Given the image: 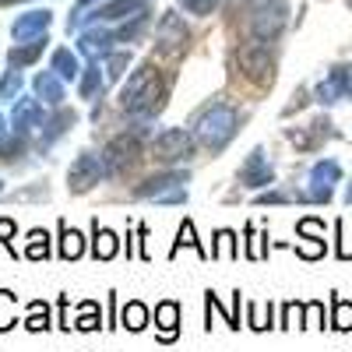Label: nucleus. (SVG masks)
Instances as JSON below:
<instances>
[{
  "label": "nucleus",
  "instance_id": "1",
  "mask_svg": "<svg viewBox=\"0 0 352 352\" xmlns=\"http://www.w3.org/2000/svg\"><path fill=\"white\" fill-rule=\"evenodd\" d=\"M162 99H166V81H162V74L155 71V64H141V67L127 78L124 92H120L124 113L141 116V120L155 116V113L162 109Z\"/></svg>",
  "mask_w": 352,
  "mask_h": 352
},
{
  "label": "nucleus",
  "instance_id": "2",
  "mask_svg": "<svg viewBox=\"0 0 352 352\" xmlns=\"http://www.w3.org/2000/svg\"><path fill=\"white\" fill-rule=\"evenodd\" d=\"M236 131H240V113L232 109V106H226V102H215V106H208V109H201L197 124H194L197 141H201L208 152H222Z\"/></svg>",
  "mask_w": 352,
  "mask_h": 352
},
{
  "label": "nucleus",
  "instance_id": "3",
  "mask_svg": "<svg viewBox=\"0 0 352 352\" xmlns=\"http://www.w3.org/2000/svg\"><path fill=\"white\" fill-rule=\"evenodd\" d=\"M190 173L187 169H173V173H159L152 180H144L134 187V197L144 201H159V204H187V184Z\"/></svg>",
  "mask_w": 352,
  "mask_h": 352
},
{
  "label": "nucleus",
  "instance_id": "4",
  "mask_svg": "<svg viewBox=\"0 0 352 352\" xmlns=\"http://www.w3.org/2000/svg\"><path fill=\"white\" fill-rule=\"evenodd\" d=\"M109 176H113V169H109L106 155H96V152H81V155L74 159L71 173H67V187H71L74 194H85V190H92L96 184L109 180Z\"/></svg>",
  "mask_w": 352,
  "mask_h": 352
},
{
  "label": "nucleus",
  "instance_id": "5",
  "mask_svg": "<svg viewBox=\"0 0 352 352\" xmlns=\"http://www.w3.org/2000/svg\"><path fill=\"white\" fill-rule=\"evenodd\" d=\"M285 21H289V4H285V0H268V4H261V8L254 11L250 32H254V39H261V43H272V39H278V32L285 28Z\"/></svg>",
  "mask_w": 352,
  "mask_h": 352
},
{
  "label": "nucleus",
  "instance_id": "6",
  "mask_svg": "<svg viewBox=\"0 0 352 352\" xmlns=\"http://www.w3.org/2000/svg\"><path fill=\"white\" fill-rule=\"evenodd\" d=\"M310 190H307V201H314V204H328L331 201V194H335V187L342 184V166L335 162V159H324V162H317L314 169H310Z\"/></svg>",
  "mask_w": 352,
  "mask_h": 352
},
{
  "label": "nucleus",
  "instance_id": "7",
  "mask_svg": "<svg viewBox=\"0 0 352 352\" xmlns=\"http://www.w3.org/2000/svg\"><path fill=\"white\" fill-rule=\"evenodd\" d=\"M152 152H155L159 162H180V159H187L194 152V138L184 127H169V131H162L152 141Z\"/></svg>",
  "mask_w": 352,
  "mask_h": 352
},
{
  "label": "nucleus",
  "instance_id": "8",
  "mask_svg": "<svg viewBox=\"0 0 352 352\" xmlns=\"http://www.w3.org/2000/svg\"><path fill=\"white\" fill-rule=\"evenodd\" d=\"M240 71H243L250 81H257V85L272 81V56H268V43H261V39L247 43V46L240 50Z\"/></svg>",
  "mask_w": 352,
  "mask_h": 352
},
{
  "label": "nucleus",
  "instance_id": "9",
  "mask_svg": "<svg viewBox=\"0 0 352 352\" xmlns=\"http://www.w3.org/2000/svg\"><path fill=\"white\" fill-rule=\"evenodd\" d=\"M314 96L320 106H335L352 96V67H331V74L314 88Z\"/></svg>",
  "mask_w": 352,
  "mask_h": 352
},
{
  "label": "nucleus",
  "instance_id": "10",
  "mask_svg": "<svg viewBox=\"0 0 352 352\" xmlns=\"http://www.w3.org/2000/svg\"><path fill=\"white\" fill-rule=\"evenodd\" d=\"M240 184L250 187V190H261V187H272L275 184V169H272L268 155H264V148H254L247 155V162L240 166Z\"/></svg>",
  "mask_w": 352,
  "mask_h": 352
},
{
  "label": "nucleus",
  "instance_id": "11",
  "mask_svg": "<svg viewBox=\"0 0 352 352\" xmlns=\"http://www.w3.org/2000/svg\"><path fill=\"white\" fill-rule=\"evenodd\" d=\"M138 14H148V0H113V4H102L96 14H78L74 21H67V28H81L88 18L120 21V18H138Z\"/></svg>",
  "mask_w": 352,
  "mask_h": 352
},
{
  "label": "nucleus",
  "instance_id": "12",
  "mask_svg": "<svg viewBox=\"0 0 352 352\" xmlns=\"http://www.w3.org/2000/svg\"><path fill=\"white\" fill-rule=\"evenodd\" d=\"M335 134H338L335 124L320 116V120H310L307 127H292V131H289V141L296 144L300 152H314V148H320V144H324L328 138H335Z\"/></svg>",
  "mask_w": 352,
  "mask_h": 352
},
{
  "label": "nucleus",
  "instance_id": "13",
  "mask_svg": "<svg viewBox=\"0 0 352 352\" xmlns=\"http://www.w3.org/2000/svg\"><path fill=\"white\" fill-rule=\"evenodd\" d=\"M141 134L138 131H131V134H120L116 141H109V148H106V162H109V169L113 173H120V169H127V166H134L138 162V155H141V141H138Z\"/></svg>",
  "mask_w": 352,
  "mask_h": 352
},
{
  "label": "nucleus",
  "instance_id": "14",
  "mask_svg": "<svg viewBox=\"0 0 352 352\" xmlns=\"http://www.w3.org/2000/svg\"><path fill=\"white\" fill-rule=\"evenodd\" d=\"M50 116L43 113V102L32 99V96H18L14 99V113H11V127L14 131H32V127H43Z\"/></svg>",
  "mask_w": 352,
  "mask_h": 352
},
{
  "label": "nucleus",
  "instance_id": "15",
  "mask_svg": "<svg viewBox=\"0 0 352 352\" xmlns=\"http://www.w3.org/2000/svg\"><path fill=\"white\" fill-rule=\"evenodd\" d=\"M50 21H53L50 11H28V14H21V18L11 25V36H14L18 43H32V39L46 36Z\"/></svg>",
  "mask_w": 352,
  "mask_h": 352
},
{
  "label": "nucleus",
  "instance_id": "16",
  "mask_svg": "<svg viewBox=\"0 0 352 352\" xmlns=\"http://www.w3.org/2000/svg\"><path fill=\"white\" fill-rule=\"evenodd\" d=\"M113 43H116V36L109 32V28H85L81 39H78V50L85 56H92V60H99V56L113 53Z\"/></svg>",
  "mask_w": 352,
  "mask_h": 352
},
{
  "label": "nucleus",
  "instance_id": "17",
  "mask_svg": "<svg viewBox=\"0 0 352 352\" xmlns=\"http://www.w3.org/2000/svg\"><path fill=\"white\" fill-rule=\"evenodd\" d=\"M60 81H64V78L50 67V71H39V74L32 78V88H36V96H39L43 102L64 106V85H60Z\"/></svg>",
  "mask_w": 352,
  "mask_h": 352
},
{
  "label": "nucleus",
  "instance_id": "18",
  "mask_svg": "<svg viewBox=\"0 0 352 352\" xmlns=\"http://www.w3.org/2000/svg\"><path fill=\"white\" fill-rule=\"evenodd\" d=\"M155 324H159V338L162 342H173L176 335H180V303H159L155 307Z\"/></svg>",
  "mask_w": 352,
  "mask_h": 352
},
{
  "label": "nucleus",
  "instance_id": "19",
  "mask_svg": "<svg viewBox=\"0 0 352 352\" xmlns=\"http://www.w3.org/2000/svg\"><path fill=\"white\" fill-rule=\"evenodd\" d=\"M74 124H78V113H74V109H64V106H56V113L43 124V144H53L56 138H64Z\"/></svg>",
  "mask_w": 352,
  "mask_h": 352
},
{
  "label": "nucleus",
  "instance_id": "20",
  "mask_svg": "<svg viewBox=\"0 0 352 352\" xmlns=\"http://www.w3.org/2000/svg\"><path fill=\"white\" fill-rule=\"evenodd\" d=\"M184 43H187L184 21L176 18V14H162V21H159V46L162 50H180Z\"/></svg>",
  "mask_w": 352,
  "mask_h": 352
},
{
  "label": "nucleus",
  "instance_id": "21",
  "mask_svg": "<svg viewBox=\"0 0 352 352\" xmlns=\"http://www.w3.org/2000/svg\"><path fill=\"white\" fill-rule=\"evenodd\" d=\"M116 250H120V236H116L113 229L99 226V219H96V232H92V254H96V261H113Z\"/></svg>",
  "mask_w": 352,
  "mask_h": 352
},
{
  "label": "nucleus",
  "instance_id": "22",
  "mask_svg": "<svg viewBox=\"0 0 352 352\" xmlns=\"http://www.w3.org/2000/svg\"><path fill=\"white\" fill-rule=\"evenodd\" d=\"M46 43H50L46 36H39V39H32V43H21V46L14 43V50L8 53L11 67H18V71H21V67H28V64H36V60H39V53L46 50Z\"/></svg>",
  "mask_w": 352,
  "mask_h": 352
},
{
  "label": "nucleus",
  "instance_id": "23",
  "mask_svg": "<svg viewBox=\"0 0 352 352\" xmlns=\"http://www.w3.org/2000/svg\"><path fill=\"white\" fill-rule=\"evenodd\" d=\"M85 254V236L78 229H71L67 222H60V257L64 261H78Z\"/></svg>",
  "mask_w": 352,
  "mask_h": 352
},
{
  "label": "nucleus",
  "instance_id": "24",
  "mask_svg": "<svg viewBox=\"0 0 352 352\" xmlns=\"http://www.w3.org/2000/svg\"><path fill=\"white\" fill-rule=\"evenodd\" d=\"M50 67H53L56 74H60L64 81H74V78H81V71H85V67L78 64V56H74L71 50H56V53H53V64H50Z\"/></svg>",
  "mask_w": 352,
  "mask_h": 352
},
{
  "label": "nucleus",
  "instance_id": "25",
  "mask_svg": "<svg viewBox=\"0 0 352 352\" xmlns=\"http://www.w3.org/2000/svg\"><path fill=\"white\" fill-rule=\"evenodd\" d=\"M212 257H222V261H236V257H240V247H236V232H232V229H219V232H215V247H212Z\"/></svg>",
  "mask_w": 352,
  "mask_h": 352
},
{
  "label": "nucleus",
  "instance_id": "26",
  "mask_svg": "<svg viewBox=\"0 0 352 352\" xmlns=\"http://www.w3.org/2000/svg\"><path fill=\"white\" fill-rule=\"evenodd\" d=\"M28 148V131H14V138L0 141V162H18Z\"/></svg>",
  "mask_w": 352,
  "mask_h": 352
},
{
  "label": "nucleus",
  "instance_id": "27",
  "mask_svg": "<svg viewBox=\"0 0 352 352\" xmlns=\"http://www.w3.org/2000/svg\"><path fill=\"white\" fill-rule=\"evenodd\" d=\"M120 324H124L127 331H141L144 324H148V307L138 303V300H131V303L124 307V314H120Z\"/></svg>",
  "mask_w": 352,
  "mask_h": 352
},
{
  "label": "nucleus",
  "instance_id": "28",
  "mask_svg": "<svg viewBox=\"0 0 352 352\" xmlns=\"http://www.w3.org/2000/svg\"><path fill=\"white\" fill-rule=\"evenodd\" d=\"M106 85V74H99V64H88L81 71V99H96Z\"/></svg>",
  "mask_w": 352,
  "mask_h": 352
},
{
  "label": "nucleus",
  "instance_id": "29",
  "mask_svg": "<svg viewBox=\"0 0 352 352\" xmlns=\"http://www.w3.org/2000/svg\"><path fill=\"white\" fill-rule=\"evenodd\" d=\"M180 247H194V250H197V257H212L208 250L201 247V240H197V232H194V222H190V219H184L180 232H176V243H173V257H176V250H180Z\"/></svg>",
  "mask_w": 352,
  "mask_h": 352
},
{
  "label": "nucleus",
  "instance_id": "30",
  "mask_svg": "<svg viewBox=\"0 0 352 352\" xmlns=\"http://www.w3.org/2000/svg\"><path fill=\"white\" fill-rule=\"evenodd\" d=\"M25 257L28 261H46L50 257V236H46V229H32V232H28Z\"/></svg>",
  "mask_w": 352,
  "mask_h": 352
},
{
  "label": "nucleus",
  "instance_id": "31",
  "mask_svg": "<svg viewBox=\"0 0 352 352\" xmlns=\"http://www.w3.org/2000/svg\"><path fill=\"white\" fill-rule=\"evenodd\" d=\"M331 328L335 331H352V303L335 296L331 300Z\"/></svg>",
  "mask_w": 352,
  "mask_h": 352
},
{
  "label": "nucleus",
  "instance_id": "32",
  "mask_svg": "<svg viewBox=\"0 0 352 352\" xmlns=\"http://www.w3.org/2000/svg\"><path fill=\"white\" fill-rule=\"evenodd\" d=\"M28 331H50V307L43 300L28 303V320H25Z\"/></svg>",
  "mask_w": 352,
  "mask_h": 352
},
{
  "label": "nucleus",
  "instance_id": "33",
  "mask_svg": "<svg viewBox=\"0 0 352 352\" xmlns=\"http://www.w3.org/2000/svg\"><path fill=\"white\" fill-rule=\"evenodd\" d=\"M14 307H18V300L11 296L8 289H0V331H8V328H14V324H18Z\"/></svg>",
  "mask_w": 352,
  "mask_h": 352
},
{
  "label": "nucleus",
  "instance_id": "34",
  "mask_svg": "<svg viewBox=\"0 0 352 352\" xmlns=\"http://www.w3.org/2000/svg\"><path fill=\"white\" fill-rule=\"evenodd\" d=\"M18 96H21V71L11 67L4 74V81H0V102H14Z\"/></svg>",
  "mask_w": 352,
  "mask_h": 352
},
{
  "label": "nucleus",
  "instance_id": "35",
  "mask_svg": "<svg viewBox=\"0 0 352 352\" xmlns=\"http://www.w3.org/2000/svg\"><path fill=\"white\" fill-rule=\"evenodd\" d=\"M127 64H131V53H109L106 56V81H120L127 74Z\"/></svg>",
  "mask_w": 352,
  "mask_h": 352
},
{
  "label": "nucleus",
  "instance_id": "36",
  "mask_svg": "<svg viewBox=\"0 0 352 352\" xmlns=\"http://www.w3.org/2000/svg\"><path fill=\"white\" fill-rule=\"evenodd\" d=\"M247 310H250V314H247V320H250V328H254V331H264V328H272V303H268V307H261V303H250Z\"/></svg>",
  "mask_w": 352,
  "mask_h": 352
},
{
  "label": "nucleus",
  "instance_id": "37",
  "mask_svg": "<svg viewBox=\"0 0 352 352\" xmlns=\"http://www.w3.org/2000/svg\"><path fill=\"white\" fill-rule=\"evenodd\" d=\"M78 331H96L99 328V303H81V317H78Z\"/></svg>",
  "mask_w": 352,
  "mask_h": 352
},
{
  "label": "nucleus",
  "instance_id": "38",
  "mask_svg": "<svg viewBox=\"0 0 352 352\" xmlns=\"http://www.w3.org/2000/svg\"><path fill=\"white\" fill-rule=\"evenodd\" d=\"M303 328H324V303H307L303 307Z\"/></svg>",
  "mask_w": 352,
  "mask_h": 352
},
{
  "label": "nucleus",
  "instance_id": "39",
  "mask_svg": "<svg viewBox=\"0 0 352 352\" xmlns=\"http://www.w3.org/2000/svg\"><path fill=\"white\" fill-rule=\"evenodd\" d=\"M187 14H197V18H204V14H212L215 8H219V0H176Z\"/></svg>",
  "mask_w": 352,
  "mask_h": 352
},
{
  "label": "nucleus",
  "instance_id": "40",
  "mask_svg": "<svg viewBox=\"0 0 352 352\" xmlns=\"http://www.w3.org/2000/svg\"><path fill=\"white\" fill-rule=\"evenodd\" d=\"M303 328V303H285V310H282V324L278 328Z\"/></svg>",
  "mask_w": 352,
  "mask_h": 352
},
{
  "label": "nucleus",
  "instance_id": "41",
  "mask_svg": "<svg viewBox=\"0 0 352 352\" xmlns=\"http://www.w3.org/2000/svg\"><path fill=\"white\" fill-rule=\"evenodd\" d=\"M296 229H300V236H307V240H314V243H324V226H320L317 219H303Z\"/></svg>",
  "mask_w": 352,
  "mask_h": 352
},
{
  "label": "nucleus",
  "instance_id": "42",
  "mask_svg": "<svg viewBox=\"0 0 352 352\" xmlns=\"http://www.w3.org/2000/svg\"><path fill=\"white\" fill-rule=\"evenodd\" d=\"M247 236H250V243H247V257H250V261H261L264 254H268V247H264V240H268V236H257L254 226H247Z\"/></svg>",
  "mask_w": 352,
  "mask_h": 352
},
{
  "label": "nucleus",
  "instance_id": "43",
  "mask_svg": "<svg viewBox=\"0 0 352 352\" xmlns=\"http://www.w3.org/2000/svg\"><path fill=\"white\" fill-rule=\"evenodd\" d=\"M11 240H14V222H11V219H0V243L11 247ZM11 250H14V247H11Z\"/></svg>",
  "mask_w": 352,
  "mask_h": 352
},
{
  "label": "nucleus",
  "instance_id": "44",
  "mask_svg": "<svg viewBox=\"0 0 352 352\" xmlns=\"http://www.w3.org/2000/svg\"><path fill=\"white\" fill-rule=\"evenodd\" d=\"M285 201H292V194H282V190H272V194L257 197V204H285Z\"/></svg>",
  "mask_w": 352,
  "mask_h": 352
},
{
  "label": "nucleus",
  "instance_id": "45",
  "mask_svg": "<svg viewBox=\"0 0 352 352\" xmlns=\"http://www.w3.org/2000/svg\"><path fill=\"white\" fill-rule=\"evenodd\" d=\"M88 4H96V0H78V14H81V11H85ZM78 14H71V18H78Z\"/></svg>",
  "mask_w": 352,
  "mask_h": 352
},
{
  "label": "nucleus",
  "instance_id": "46",
  "mask_svg": "<svg viewBox=\"0 0 352 352\" xmlns=\"http://www.w3.org/2000/svg\"><path fill=\"white\" fill-rule=\"evenodd\" d=\"M8 138V124H4V116H0V141Z\"/></svg>",
  "mask_w": 352,
  "mask_h": 352
},
{
  "label": "nucleus",
  "instance_id": "47",
  "mask_svg": "<svg viewBox=\"0 0 352 352\" xmlns=\"http://www.w3.org/2000/svg\"><path fill=\"white\" fill-rule=\"evenodd\" d=\"M345 201H349V204H352V184H349V187H345Z\"/></svg>",
  "mask_w": 352,
  "mask_h": 352
},
{
  "label": "nucleus",
  "instance_id": "48",
  "mask_svg": "<svg viewBox=\"0 0 352 352\" xmlns=\"http://www.w3.org/2000/svg\"><path fill=\"white\" fill-rule=\"evenodd\" d=\"M0 190H4V184H0Z\"/></svg>",
  "mask_w": 352,
  "mask_h": 352
},
{
  "label": "nucleus",
  "instance_id": "49",
  "mask_svg": "<svg viewBox=\"0 0 352 352\" xmlns=\"http://www.w3.org/2000/svg\"><path fill=\"white\" fill-rule=\"evenodd\" d=\"M349 4H352V0H349Z\"/></svg>",
  "mask_w": 352,
  "mask_h": 352
}]
</instances>
